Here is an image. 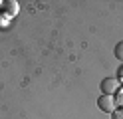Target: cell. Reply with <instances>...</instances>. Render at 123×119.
Returning <instances> with one entry per match:
<instances>
[{
    "label": "cell",
    "instance_id": "cell-1",
    "mask_svg": "<svg viewBox=\"0 0 123 119\" xmlns=\"http://www.w3.org/2000/svg\"><path fill=\"white\" fill-rule=\"evenodd\" d=\"M97 107L101 111H105V113H113L115 111V97H111V95H101L97 99Z\"/></svg>",
    "mask_w": 123,
    "mask_h": 119
},
{
    "label": "cell",
    "instance_id": "cell-2",
    "mask_svg": "<svg viewBox=\"0 0 123 119\" xmlns=\"http://www.w3.org/2000/svg\"><path fill=\"white\" fill-rule=\"evenodd\" d=\"M101 89H103V95H111L113 91L119 89V79L115 77H105L101 81Z\"/></svg>",
    "mask_w": 123,
    "mask_h": 119
},
{
    "label": "cell",
    "instance_id": "cell-3",
    "mask_svg": "<svg viewBox=\"0 0 123 119\" xmlns=\"http://www.w3.org/2000/svg\"><path fill=\"white\" fill-rule=\"evenodd\" d=\"M0 6H2V10H4L6 16H16V12H18V4H16V2H12V0L0 2Z\"/></svg>",
    "mask_w": 123,
    "mask_h": 119
},
{
    "label": "cell",
    "instance_id": "cell-4",
    "mask_svg": "<svg viewBox=\"0 0 123 119\" xmlns=\"http://www.w3.org/2000/svg\"><path fill=\"white\" fill-rule=\"evenodd\" d=\"M115 56H117L119 60H123V42H119L117 46H115Z\"/></svg>",
    "mask_w": 123,
    "mask_h": 119
},
{
    "label": "cell",
    "instance_id": "cell-5",
    "mask_svg": "<svg viewBox=\"0 0 123 119\" xmlns=\"http://www.w3.org/2000/svg\"><path fill=\"white\" fill-rule=\"evenodd\" d=\"M111 119H123V107L121 109H115L113 115H111Z\"/></svg>",
    "mask_w": 123,
    "mask_h": 119
},
{
    "label": "cell",
    "instance_id": "cell-6",
    "mask_svg": "<svg viewBox=\"0 0 123 119\" xmlns=\"http://www.w3.org/2000/svg\"><path fill=\"white\" fill-rule=\"evenodd\" d=\"M115 103H121V105H123V91L119 93V97H117V99H115Z\"/></svg>",
    "mask_w": 123,
    "mask_h": 119
}]
</instances>
